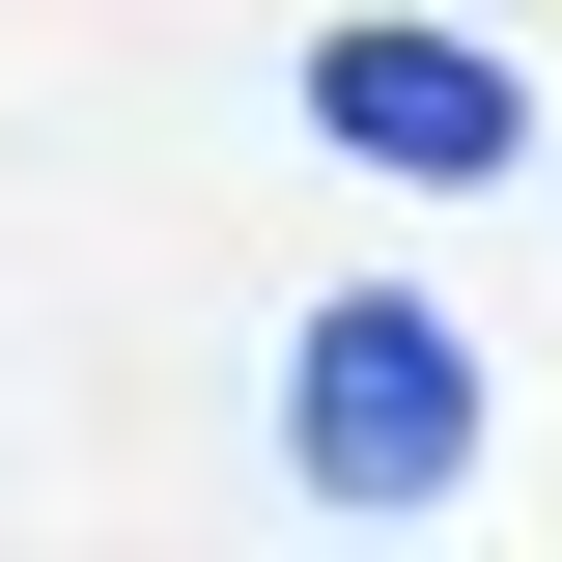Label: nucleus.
I'll return each mask as SVG.
<instances>
[{"mask_svg": "<svg viewBox=\"0 0 562 562\" xmlns=\"http://www.w3.org/2000/svg\"><path fill=\"white\" fill-rule=\"evenodd\" d=\"M281 479L310 506H450L479 479V338H450L422 281H338V310L281 338Z\"/></svg>", "mask_w": 562, "mask_h": 562, "instance_id": "f257e3e1", "label": "nucleus"}, {"mask_svg": "<svg viewBox=\"0 0 562 562\" xmlns=\"http://www.w3.org/2000/svg\"><path fill=\"white\" fill-rule=\"evenodd\" d=\"M310 140L394 169V198H506V169H535V85H506L479 29H310Z\"/></svg>", "mask_w": 562, "mask_h": 562, "instance_id": "f03ea898", "label": "nucleus"}]
</instances>
